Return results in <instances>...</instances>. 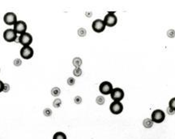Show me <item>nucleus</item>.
Returning a JSON list of instances; mask_svg holds the SVG:
<instances>
[{
	"label": "nucleus",
	"instance_id": "nucleus-1",
	"mask_svg": "<svg viewBox=\"0 0 175 139\" xmlns=\"http://www.w3.org/2000/svg\"><path fill=\"white\" fill-rule=\"evenodd\" d=\"M151 119L156 124H161L165 120V113L161 109H156L152 112Z\"/></svg>",
	"mask_w": 175,
	"mask_h": 139
},
{
	"label": "nucleus",
	"instance_id": "nucleus-7",
	"mask_svg": "<svg viewBox=\"0 0 175 139\" xmlns=\"http://www.w3.org/2000/svg\"><path fill=\"white\" fill-rule=\"evenodd\" d=\"M106 25L105 24L103 20L101 19H96L95 20L92 24V28L94 32H96L97 34L102 33V32L105 30Z\"/></svg>",
	"mask_w": 175,
	"mask_h": 139
},
{
	"label": "nucleus",
	"instance_id": "nucleus-18",
	"mask_svg": "<svg viewBox=\"0 0 175 139\" xmlns=\"http://www.w3.org/2000/svg\"><path fill=\"white\" fill-rule=\"evenodd\" d=\"M62 105V100L60 98H55L54 100V102H53V106H54V108H59L60 106Z\"/></svg>",
	"mask_w": 175,
	"mask_h": 139
},
{
	"label": "nucleus",
	"instance_id": "nucleus-9",
	"mask_svg": "<svg viewBox=\"0 0 175 139\" xmlns=\"http://www.w3.org/2000/svg\"><path fill=\"white\" fill-rule=\"evenodd\" d=\"M19 53H20V56L23 59L29 60L33 56L34 50L31 46H22Z\"/></svg>",
	"mask_w": 175,
	"mask_h": 139
},
{
	"label": "nucleus",
	"instance_id": "nucleus-13",
	"mask_svg": "<svg viewBox=\"0 0 175 139\" xmlns=\"http://www.w3.org/2000/svg\"><path fill=\"white\" fill-rule=\"evenodd\" d=\"M53 139H67V137L65 132L58 131L56 132L53 136Z\"/></svg>",
	"mask_w": 175,
	"mask_h": 139
},
{
	"label": "nucleus",
	"instance_id": "nucleus-11",
	"mask_svg": "<svg viewBox=\"0 0 175 139\" xmlns=\"http://www.w3.org/2000/svg\"><path fill=\"white\" fill-rule=\"evenodd\" d=\"M3 21L7 25H14L17 21V16L12 12H9L5 13L3 16Z\"/></svg>",
	"mask_w": 175,
	"mask_h": 139
},
{
	"label": "nucleus",
	"instance_id": "nucleus-8",
	"mask_svg": "<svg viewBox=\"0 0 175 139\" xmlns=\"http://www.w3.org/2000/svg\"><path fill=\"white\" fill-rule=\"evenodd\" d=\"M109 111L113 115H119L123 111V105L121 102L113 101L109 105Z\"/></svg>",
	"mask_w": 175,
	"mask_h": 139
},
{
	"label": "nucleus",
	"instance_id": "nucleus-25",
	"mask_svg": "<svg viewBox=\"0 0 175 139\" xmlns=\"http://www.w3.org/2000/svg\"><path fill=\"white\" fill-rule=\"evenodd\" d=\"M13 64H14L15 66L19 67L22 64V60L20 59H18V58H16V59H15L14 61H13Z\"/></svg>",
	"mask_w": 175,
	"mask_h": 139
},
{
	"label": "nucleus",
	"instance_id": "nucleus-28",
	"mask_svg": "<svg viewBox=\"0 0 175 139\" xmlns=\"http://www.w3.org/2000/svg\"><path fill=\"white\" fill-rule=\"evenodd\" d=\"M3 87H4V83L0 80V93L3 92Z\"/></svg>",
	"mask_w": 175,
	"mask_h": 139
},
{
	"label": "nucleus",
	"instance_id": "nucleus-22",
	"mask_svg": "<svg viewBox=\"0 0 175 139\" xmlns=\"http://www.w3.org/2000/svg\"><path fill=\"white\" fill-rule=\"evenodd\" d=\"M67 85H69L70 86H72L75 85V84H76V79H75L74 77H72V76H70V77H68V78H67Z\"/></svg>",
	"mask_w": 175,
	"mask_h": 139
},
{
	"label": "nucleus",
	"instance_id": "nucleus-20",
	"mask_svg": "<svg viewBox=\"0 0 175 139\" xmlns=\"http://www.w3.org/2000/svg\"><path fill=\"white\" fill-rule=\"evenodd\" d=\"M169 108L175 111V97L174 98H172L170 100V102H169Z\"/></svg>",
	"mask_w": 175,
	"mask_h": 139
},
{
	"label": "nucleus",
	"instance_id": "nucleus-6",
	"mask_svg": "<svg viewBox=\"0 0 175 139\" xmlns=\"http://www.w3.org/2000/svg\"><path fill=\"white\" fill-rule=\"evenodd\" d=\"M110 96H111V98L113 101H117V102H121L122 100L124 98L125 96V93L123 91V90L121 88H113L111 94H110Z\"/></svg>",
	"mask_w": 175,
	"mask_h": 139
},
{
	"label": "nucleus",
	"instance_id": "nucleus-3",
	"mask_svg": "<svg viewBox=\"0 0 175 139\" xmlns=\"http://www.w3.org/2000/svg\"><path fill=\"white\" fill-rule=\"evenodd\" d=\"M3 39L7 42H17L18 37L17 34L13 28H6L3 32Z\"/></svg>",
	"mask_w": 175,
	"mask_h": 139
},
{
	"label": "nucleus",
	"instance_id": "nucleus-24",
	"mask_svg": "<svg viewBox=\"0 0 175 139\" xmlns=\"http://www.w3.org/2000/svg\"><path fill=\"white\" fill-rule=\"evenodd\" d=\"M82 101H83V99H82V98H81L80 95H76L74 98V102H75V103H76V104L79 105V104H80L81 102H82Z\"/></svg>",
	"mask_w": 175,
	"mask_h": 139
},
{
	"label": "nucleus",
	"instance_id": "nucleus-4",
	"mask_svg": "<svg viewBox=\"0 0 175 139\" xmlns=\"http://www.w3.org/2000/svg\"><path fill=\"white\" fill-rule=\"evenodd\" d=\"M113 85L111 82H108V80H105L102 82L99 86V91L103 95H109L111 94L113 90Z\"/></svg>",
	"mask_w": 175,
	"mask_h": 139
},
{
	"label": "nucleus",
	"instance_id": "nucleus-23",
	"mask_svg": "<svg viewBox=\"0 0 175 139\" xmlns=\"http://www.w3.org/2000/svg\"><path fill=\"white\" fill-rule=\"evenodd\" d=\"M167 36L170 38H175V30H169L167 31Z\"/></svg>",
	"mask_w": 175,
	"mask_h": 139
},
{
	"label": "nucleus",
	"instance_id": "nucleus-21",
	"mask_svg": "<svg viewBox=\"0 0 175 139\" xmlns=\"http://www.w3.org/2000/svg\"><path fill=\"white\" fill-rule=\"evenodd\" d=\"M43 114H44V116H46V117H50V116L52 115V110L49 108H45L44 111H43Z\"/></svg>",
	"mask_w": 175,
	"mask_h": 139
},
{
	"label": "nucleus",
	"instance_id": "nucleus-10",
	"mask_svg": "<svg viewBox=\"0 0 175 139\" xmlns=\"http://www.w3.org/2000/svg\"><path fill=\"white\" fill-rule=\"evenodd\" d=\"M14 28H13V30L15 31V33L17 34H24L26 33V31H27V24L25 23L24 20H17L16 21V23L13 25Z\"/></svg>",
	"mask_w": 175,
	"mask_h": 139
},
{
	"label": "nucleus",
	"instance_id": "nucleus-29",
	"mask_svg": "<svg viewBox=\"0 0 175 139\" xmlns=\"http://www.w3.org/2000/svg\"><path fill=\"white\" fill-rule=\"evenodd\" d=\"M85 16L87 17H92V12H86Z\"/></svg>",
	"mask_w": 175,
	"mask_h": 139
},
{
	"label": "nucleus",
	"instance_id": "nucleus-2",
	"mask_svg": "<svg viewBox=\"0 0 175 139\" xmlns=\"http://www.w3.org/2000/svg\"><path fill=\"white\" fill-rule=\"evenodd\" d=\"M114 13L115 12H108V13L105 15L103 20L105 22L106 26L113 27L118 23V17L116 16V15Z\"/></svg>",
	"mask_w": 175,
	"mask_h": 139
},
{
	"label": "nucleus",
	"instance_id": "nucleus-26",
	"mask_svg": "<svg viewBox=\"0 0 175 139\" xmlns=\"http://www.w3.org/2000/svg\"><path fill=\"white\" fill-rule=\"evenodd\" d=\"M10 90V85L7 83H4V87H3V92L7 93Z\"/></svg>",
	"mask_w": 175,
	"mask_h": 139
},
{
	"label": "nucleus",
	"instance_id": "nucleus-16",
	"mask_svg": "<svg viewBox=\"0 0 175 139\" xmlns=\"http://www.w3.org/2000/svg\"><path fill=\"white\" fill-rule=\"evenodd\" d=\"M105 102V98L103 95H99L96 98V102L98 105H103Z\"/></svg>",
	"mask_w": 175,
	"mask_h": 139
},
{
	"label": "nucleus",
	"instance_id": "nucleus-15",
	"mask_svg": "<svg viewBox=\"0 0 175 139\" xmlns=\"http://www.w3.org/2000/svg\"><path fill=\"white\" fill-rule=\"evenodd\" d=\"M50 93L54 97H58L61 94V90L58 87H54V88H52Z\"/></svg>",
	"mask_w": 175,
	"mask_h": 139
},
{
	"label": "nucleus",
	"instance_id": "nucleus-5",
	"mask_svg": "<svg viewBox=\"0 0 175 139\" xmlns=\"http://www.w3.org/2000/svg\"><path fill=\"white\" fill-rule=\"evenodd\" d=\"M17 42L19 43H20L23 46H30L32 42V36L31 34L29 33H24L19 35V37L18 38Z\"/></svg>",
	"mask_w": 175,
	"mask_h": 139
},
{
	"label": "nucleus",
	"instance_id": "nucleus-12",
	"mask_svg": "<svg viewBox=\"0 0 175 139\" xmlns=\"http://www.w3.org/2000/svg\"><path fill=\"white\" fill-rule=\"evenodd\" d=\"M154 123L152 120L151 118H145L144 120H143V126L145 128H151L152 126H153Z\"/></svg>",
	"mask_w": 175,
	"mask_h": 139
},
{
	"label": "nucleus",
	"instance_id": "nucleus-14",
	"mask_svg": "<svg viewBox=\"0 0 175 139\" xmlns=\"http://www.w3.org/2000/svg\"><path fill=\"white\" fill-rule=\"evenodd\" d=\"M83 64V61L80 57H75L72 60V64L75 66V68H80Z\"/></svg>",
	"mask_w": 175,
	"mask_h": 139
},
{
	"label": "nucleus",
	"instance_id": "nucleus-17",
	"mask_svg": "<svg viewBox=\"0 0 175 139\" xmlns=\"http://www.w3.org/2000/svg\"><path fill=\"white\" fill-rule=\"evenodd\" d=\"M82 73H83V71H82V69L80 68H75V69L73 70L74 76H76V77L80 76L81 75H82Z\"/></svg>",
	"mask_w": 175,
	"mask_h": 139
},
{
	"label": "nucleus",
	"instance_id": "nucleus-19",
	"mask_svg": "<svg viewBox=\"0 0 175 139\" xmlns=\"http://www.w3.org/2000/svg\"><path fill=\"white\" fill-rule=\"evenodd\" d=\"M78 33V35H79L80 37H85L86 34H87V30H85L84 28H80L79 30L77 31Z\"/></svg>",
	"mask_w": 175,
	"mask_h": 139
},
{
	"label": "nucleus",
	"instance_id": "nucleus-27",
	"mask_svg": "<svg viewBox=\"0 0 175 139\" xmlns=\"http://www.w3.org/2000/svg\"><path fill=\"white\" fill-rule=\"evenodd\" d=\"M166 112H167L170 116H172V115H174V114H175V111H174L173 109H171V108H167Z\"/></svg>",
	"mask_w": 175,
	"mask_h": 139
}]
</instances>
